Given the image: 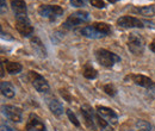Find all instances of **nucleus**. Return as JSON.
Wrapping results in <instances>:
<instances>
[{
  "label": "nucleus",
  "instance_id": "1",
  "mask_svg": "<svg viewBox=\"0 0 155 131\" xmlns=\"http://www.w3.org/2000/svg\"><path fill=\"white\" fill-rule=\"evenodd\" d=\"M96 58L99 62L100 66L110 68L112 66H115L116 63H118L120 61V57L116 55L115 53H111L106 49H98L96 51Z\"/></svg>",
  "mask_w": 155,
  "mask_h": 131
},
{
  "label": "nucleus",
  "instance_id": "2",
  "mask_svg": "<svg viewBox=\"0 0 155 131\" xmlns=\"http://www.w3.org/2000/svg\"><path fill=\"white\" fill-rule=\"evenodd\" d=\"M39 16L49 20H56L63 15V8L58 5H41L38 8Z\"/></svg>",
  "mask_w": 155,
  "mask_h": 131
},
{
  "label": "nucleus",
  "instance_id": "3",
  "mask_svg": "<svg viewBox=\"0 0 155 131\" xmlns=\"http://www.w3.org/2000/svg\"><path fill=\"white\" fill-rule=\"evenodd\" d=\"M28 79L30 80V82H31V85L35 87V90L39 92V93H48L49 92V90H50V87H49V84H48V81L42 76V75H39L38 73H36V72H29L28 73Z\"/></svg>",
  "mask_w": 155,
  "mask_h": 131
},
{
  "label": "nucleus",
  "instance_id": "4",
  "mask_svg": "<svg viewBox=\"0 0 155 131\" xmlns=\"http://www.w3.org/2000/svg\"><path fill=\"white\" fill-rule=\"evenodd\" d=\"M90 20V15L88 12L86 11H78V12H74L72 13L68 18L66 19L63 26L66 29H72L73 26H77V25H80L82 23H86Z\"/></svg>",
  "mask_w": 155,
  "mask_h": 131
},
{
  "label": "nucleus",
  "instance_id": "5",
  "mask_svg": "<svg viewBox=\"0 0 155 131\" xmlns=\"http://www.w3.org/2000/svg\"><path fill=\"white\" fill-rule=\"evenodd\" d=\"M128 48L134 55H142L144 51V41L137 34H130L128 37Z\"/></svg>",
  "mask_w": 155,
  "mask_h": 131
},
{
  "label": "nucleus",
  "instance_id": "6",
  "mask_svg": "<svg viewBox=\"0 0 155 131\" xmlns=\"http://www.w3.org/2000/svg\"><path fill=\"white\" fill-rule=\"evenodd\" d=\"M16 29L21 36L29 37L34 34V28L26 16H18L16 17Z\"/></svg>",
  "mask_w": 155,
  "mask_h": 131
},
{
  "label": "nucleus",
  "instance_id": "7",
  "mask_svg": "<svg viewBox=\"0 0 155 131\" xmlns=\"http://www.w3.org/2000/svg\"><path fill=\"white\" fill-rule=\"evenodd\" d=\"M125 80H131L135 85L141 86V87H144L146 90L155 91V82L152 79H149L148 76H144V75H140V74H134V75L127 76Z\"/></svg>",
  "mask_w": 155,
  "mask_h": 131
},
{
  "label": "nucleus",
  "instance_id": "8",
  "mask_svg": "<svg viewBox=\"0 0 155 131\" xmlns=\"http://www.w3.org/2000/svg\"><path fill=\"white\" fill-rule=\"evenodd\" d=\"M2 112L12 122L15 123H20L23 118V111L21 109L13 106V105H4L2 106Z\"/></svg>",
  "mask_w": 155,
  "mask_h": 131
},
{
  "label": "nucleus",
  "instance_id": "9",
  "mask_svg": "<svg viewBox=\"0 0 155 131\" xmlns=\"http://www.w3.org/2000/svg\"><path fill=\"white\" fill-rule=\"evenodd\" d=\"M25 129L28 131H47L43 120L35 113H30Z\"/></svg>",
  "mask_w": 155,
  "mask_h": 131
},
{
  "label": "nucleus",
  "instance_id": "10",
  "mask_svg": "<svg viewBox=\"0 0 155 131\" xmlns=\"http://www.w3.org/2000/svg\"><path fill=\"white\" fill-rule=\"evenodd\" d=\"M117 25L120 28H143V23L140 19L135 18V17H130V16H123L120 18L117 19Z\"/></svg>",
  "mask_w": 155,
  "mask_h": 131
},
{
  "label": "nucleus",
  "instance_id": "11",
  "mask_svg": "<svg viewBox=\"0 0 155 131\" xmlns=\"http://www.w3.org/2000/svg\"><path fill=\"white\" fill-rule=\"evenodd\" d=\"M96 110H97L96 112L99 116H101L106 122H109L110 124H117L118 116L114 110H111L110 107H106V106H97Z\"/></svg>",
  "mask_w": 155,
  "mask_h": 131
},
{
  "label": "nucleus",
  "instance_id": "12",
  "mask_svg": "<svg viewBox=\"0 0 155 131\" xmlns=\"http://www.w3.org/2000/svg\"><path fill=\"white\" fill-rule=\"evenodd\" d=\"M80 114H81V117H82V120H84L85 125H86L90 130L97 131V125H96L97 123H96V120H94V113L91 112L90 110H86V109L81 107Z\"/></svg>",
  "mask_w": 155,
  "mask_h": 131
},
{
  "label": "nucleus",
  "instance_id": "13",
  "mask_svg": "<svg viewBox=\"0 0 155 131\" xmlns=\"http://www.w3.org/2000/svg\"><path fill=\"white\" fill-rule=\"evenodd\" d=\"M11 7L16 15V17L18 16H26L28 8H26V4L23 0H12L11 1Z\"/></svg>",
  "mask_w": 155,
  "mask_h": 131
},
{
  "label": "nucleus",
  "instance_id": "14",
  "mask_svg": "<svg viewBox=\"0 0 155 131\" xmlns=\"http://www.w3.org/2000/svg\"><path fill=\"white\" fill-rule=\"evenodd\" d=\"M78 32L85 37H88V38H100V37H104L100 32H98L96 30V28L93 25H88V26H84L81 29L78 30Z\"/></svg>",
  "mask_w": 155,
  "mask_h": 131
},
{
  "label": "nucleus",
  "instance_id": "15",
  "mask_svg": "<svg viewBox=\"0 0 155 131\" xmlns=\"http://www.w3.org/2000/svg\"><path fill=\"white\" fill-rule=\"evenodd\" d=\"M48 106H49L50 111L54 113L55 116H58V117L63 113V106H62V104L58 101V99H55V98H51V99L48 100Z\"/></svg>",
  "mask_w": 155,
  "mask_h": 131
},
{
  "label": "nucleus",
  "instance_id": "16",
  "mask_svg": "<svg viewBox=\"0 0 155 131\" xmlns=\"http://www.w3.org/2000/svg\"><path fill=\"white\" fill-rule=\"evenodd\" d=\"M0 87H1V93H2L4 97H6V98H13L15 97L16 90H15V87H13V85L11 82L2 81L1 85H0Z\"/></svg>",
  "mask_w": 155,
  "mask_h": 131
},
{
  "label": "nucleus",
  "instance_id": "17",
  "mask_svg": "<svg viewBox=\"0 0 155 131\" xmlns=\"http://www.w3.org/2000/svg\"><path fill=\"white\" fill-rule=\"evenodd\" d=\"M134 12L142 15L144 17H155V6L149 5V6H143V7H137L134 8Z\"/></svg>",
  "mask_w": 155,
  "mask_h": 131
},
{
  "label": "nucleus",
  "instance_id": "18",
  "mask_svg": "<svg viewBox=\"0 0 155 131\" xmlns=\"http://www.w3.org/2000/svg\"><path fill=\"white\" fill-rule=\"evenodd\" d=\"M94 120L97 123V125L99 126V129L101 131H115L111 128V124L109 122H106L101 116H99L97 112L94 113Z\"/></svg>",
  "mask_w": 155,
  "mask_h": 131
},
{
  "label": "nucleus",
  "instance_id": "19",
  "mask_svg": "<svg viewBox=\"0 0 155 131\" xmlns=\"http://www.w3.org/2000/svg\"><path fill=\"white\" fill-rule=\"evenodd\" d=\"M4 64L6 66V70L10 74H18L23 70L21 64L18 62H11V61H5Z\"/></svg>",
  "mask_w": 155,
  "mask_h": 131
},
{
  "label": "nucleus",
  "instance_id": "20",
  "mask_svg": "<svg viewBox=\"0 0 155 131\" xmlns=\"http://www.w3.org/2000/svg\"><path fill=\"white\" fill-rule=\"evenodd\" d=\"M82 75L88 80H93L98 76V73L91 64H86L84 67V69H82Z\"/></svg>",
  "mask_w": 155,
  "mask_h": 131
},
{
  "label": "nucleus",
  "instance_id": "21",
  "mask_svg": "<svg viewBox=\"0 0 155 131\" xmlns=\"http://www.w3.org/2000/svg\"><path fill=\"white\" fill-rule=\"evenodd\" d=\"M92 25L96 28V30H97L98 32H100L103 36H106V35L111 34V28L106 23H94Z\"/></svg>",
  "mask_w": 155,
  "mask_h": 131
},
{
  "label": "nucleus",
  "instance_id": "22",
  "mask_svg": "<svg viewBox=\"0 0 155 131\" xmlns=\"http://www.w3.org/2000/svg\"><path fill=\"white\" fill-rule=\"evenodd\" d=\"M31 45H32V48H34L36 51H39V53H41L42 56L45 57V49H44L42 42L39 41V38H37V37L32 38V39H31Z\"/></svg>",
  "mask_w": 155,
  "mask_h": 131
},
{
  "label": "nucleus",
  "instance_id": "23",
  "mask_svg": "<svg viewBox=\"0 0 155 131\" xmlns=\"http://www.w3.org/2000/svg\"><path fill=\"white\" fill-rule=\"evenodd\" d=\"M136 128L138 129V131H155V126L146 120H138L136 123Z\"/></svg>",
  "mask_w": 155,
  "mask_h": 131
},
{
  "label": "nucleus",
  "instance_id": "24",
  "mask_svg": "<svg viewBox=\"0 0 155 131\" xmlns=\"http://www.w3.org/2000/svg\"><path fill=\"white\" fill-rule=\"evenodd\" d=\"M66 112H67V116H68L69 120H71V122H72V123H73V124H74L77 128H79V126H80V122L78 120L77 116L73 113V111H72L71 109H67V111H66Z\"/></svg>",
  "mask_w": 155,
  "mask_h": 131
},
{
  "label": "nucleus",
  "instance_id": "25",
  "mask_svg": "<svg viewBox=\"0 0 155 131\" xmlns=\"http://www.w3.org/2000/svg\"><path fill=\"white\" fill-rule=\"evenodd\" d=\"M103 90H104V92L107 94V95H111V97L116 95V93H117L116 87H115L114 85H111V84H107V85H105Z\"/></svg>",
  "mask_w": 155,
  "mask_h": 131
},
{
  "label": "nucleus",
  "instance_id": "26",
  "mask_svg": "<svg viewBox=\"0 0 155 131\" xmlns=\"http://www.w3.org/2000/svg\"><path fill=\"white\" fill-rule=\"evenodd\" d=\"M91 5L97 7V8H104L105 7V2L103 0H90Z\"/></svg>",
  "mask_w": 155,
  "mask_h": 131
},
{
  "label": "nucleus",
  "instance_id": "27",
  "mask_svg": "<svg viewBox=\"0 0 155 131\" xmlns=\"http://www.w3.org/2000/svg\"><path fill=\"white\" fill-rule=\"evenodd\" d=\"M71 4L74 7H82L87 4V0H71Z\"/></svg>",
  "mask_w": 155,
  "mask_h": 131
},
{
  "label": "nucleus",
  "instance_id": "28",
  "mask_svg": "<svg viewBox=\"0 0 155 131\" xmlns=\"http://www.w3.org/2000/svg\"><path fill=\"white\" fill-rule=\"evenodd\" d=\"M1 131H16L11 125H8L7 123H5L4 120L1 122Z\"/></svg>",
  "mask_w": 155,
  "mask_h": 131
},
{
  "label": "nucleus",
  "instance_id": "29",
  "mask_svg": "<svg viewBox=\"0 0 155 131\" xmlns=\"http://www.w3.org/2000/svg\"><path fill=\"white\" fill-rule=\"evenodd\" d=\"M60 92H61V95L68 101V103H72V98H71V95L68 94V92L67 91H64V90H60Z\"/></svg>",
  "mask_w": 155,
  "mask_h": 131
},
{
  "label": "nucleus",
  "instance_id": "30",
  "mask_svg": "<svg viewBox=\"0 0 155 131\" xmlns=\"http://www.w3.org/2000/svg\"><path fill=\"white\" fill-rule=\"evenodd\" d=\"M1 1V13H5L6 12V2L5 0H0Z\"/></svg>",
  "mask_w": 155,
  "mask_h": 131
},
{
  "label": "nucleus",
  "instance_id": "31",
  "mask_svg": "<svg viewBox=\"0 0 155 131\" xmlns=\"http://www.w3.org/2000/svg\"><path fill=\"white\" fill-rule=\"evenodd\" d=\"M149 48H150V50H152L153 53H155V39L149 44Z\"/></svg>",
  "mask_w": 155,
  "mask_h": 131
},
{
  "label": "nucleus",
  "instance_id": "32",
  "mask_svg": "<svg viewBox=\"0 0 155 131\" xmlns=\"http://www.w3.org/2000/svg\"><path fill=\"white\" fill-rule=\"evenodd\" d=\"M5 73H4V64H1V76H4Z\"/></svg>",
  "mask_w": 155,
  "mask_h": 131
},
{
  "label": "nucleus",
  "instance_id": "33",
  "mask_svg": "<svg viewBox=\"0 0 155 131\" xmlns=\"http://www.w3.org/2000/svg\"><path fill=\"white\" fill-rule=\"evenodd\" d=\"M107 1H110V2H117L118 0H107Z\"/></svg>",
  "mask_w": 155,
  "mask_h": 131
},
{
  "label": "nucleus",
  "instance_id": "34",
  "mask_svg": "<svg viewBox=\"0 0 155 131\" xmlns=\"http://www.w3.org/2000/svg\"><path fill=\"white\" fill-rule=\"evenodd\" d=\"M130 131H135V130H130ZM137 131H138V130H137Z\"/></svg>",
  "mask_w": 155,
  "mask_h": 131
}]
</instances>
